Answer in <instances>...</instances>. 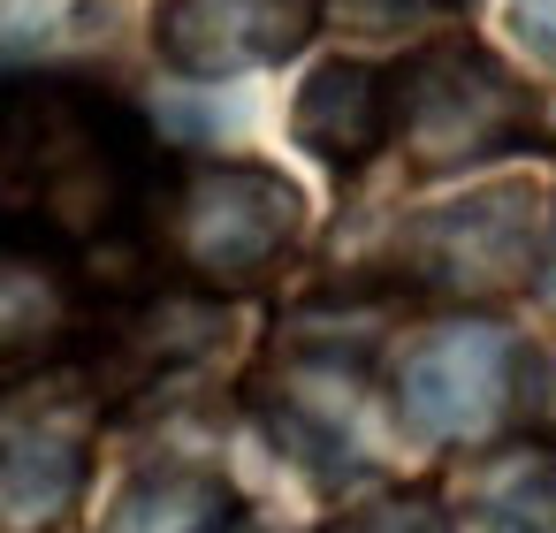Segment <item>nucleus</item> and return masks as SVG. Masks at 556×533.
I'll return each instance as SVG.
<instances>
[{
	"instance_id": "f257e3e1",
	"label": "nucleus",
	"mask_w": 556,
	"mask_h": 533,
	"mask_svg": "<svg viewBox=\"0 0 556 533\" xmlns=\"http://www.w3.org/2000/svg\"><path fill=\"white\" fill-rule=\"evenodd\" d=\"M0 176L70 244L138 229L168 183L138 107L77 69H0Z\"/></svg>"
},
{
	"instance_id": "f03ea898",
	"label": "nucleus",
	"mask_w": 556,
	"mask_h": 533,
	"mask_svg": "<svg viewBox=\"0 0 556 533\" xmlns=\"http://www.w3.org/2000/svg\"><path fill=\"white\" fill-rule=\"evenodd\" d=\"M146 221H153L168 267L184 275V290L244 297V290L275 282L282 259L298 252L305 191L260 161H199V168H176L161 183Z\"/></svg>"
},
{
	"instance_id": "7ed1b4c3",
	"label": "nucleus",
	"mask_w": 556,
	"mask_h": 533,
	"mask_svg": "<svg viewBox=\"0 0 556 533\" xmlns=\"http://www.w3.org/2000/svg\"><path fill=\"white\" fill-rule=\"evenodd\" d=\"M389 123L419 176H457L533 145L541 100L480 39H427L419 54L389 69Z\"/></svg>"
},
{
	"instance_id": "20e7f679",
	"label": "nucleus",
	"mask_w": 556,
	"mask_h": 533,
	"mask_svg": "<svg viewBox=\"0 0 556 533\" xmlns=\"http://www.w3.org/2000/svg\"><path fill=\"white\" fill-rule=\"evenodd\" d=\"M396 259L412 282L450 297H503L541 267V191L488 183L450 206H427L396 229Z\"/></svg>"
},
{
	"instance_id": "39448f33",
	"label": "nucleus",
	"mask_w": 556,
	"mask_h": 533,
	"mask_svg": "<svg viewBox=\"0 0 556 533\" xmlns=\"http://www.w3.org/2000/svg\"><path fill=\"white\" fill-rule=\"evenodd\" d=\"M518 404V335L503 320H442L396 358V419L419 442H480Z\"/></svg>"
},
{
	"instance_id": "423d86ee",
	"label": "nucleus",
	"mask_w": 556,
	"mask_h": 533,
	"mask_svg": "<svg viewBox=\"0 0 556 533\" xmlns=\"http://www.w3.org/2000/svg\"><path fill=\"white\" fill-rule=\"evenodd\" d=\"M85 328V282L70 259V237H54L39 214H0V389L47 373Z\"/></svg>"
},
{
	"instance_id": "0eeeda50",
	"label": "nucleus",
	"mask_w": 556,
	"mask_h": 533,
	"mask_svg": "<svg viewBox=\"0 0 556 533\" xmlns=\"http://www.w3.org/2000/svg\"><path fill=\"white\" fill-rule=\"evenodd\" d=\"M328 0H161L153 47L184 77H244L290 62L320 31Z\"/></svg>"
},
{
	"instance_id": "6e6552de",
	"label": "nucleus",
	"mask_w": 556,
	"mask_h": 533,
	"mask_svg": "<svg viewBox=\"0 0 556 533\" xmlns=\"http://www.w3.org/2000/svg\"><path fill=\"white\" fill-rule=\"evenodd\" d=\"M290 138H298L320 168L358 176V168L396 138V123H389V77L366 69V62H351V54L320 62V69L298 85V100H290Z\"/></svg>"
},
{
	"instance_id": "1a4fd4ad",
	"label": "nucleus",
	"mask_w": 556,
	"mask_h": 533,
	"mask_svg": "<svg viewBox=\"0 0 556 533\" xmlns=\"http://www.w3.org/2000/svg\"><path fill=\"white\" fill-rule=\"evenodd\" d=\"M214 343H222V297H206V290H161V297H138L108 328L100 366L123 389H153V381L199 366Z\"/></svg>"
},
{
	"instance_id": "9d476101",
	"label": "nucleus",
	"mask_w": 556,
	"mask_h": 533,
	"mask_svg": "<svg viewBox=\"0 0 556 533\" xmlns=\"http://www.w3.org/2000/svg\"><path fill=\"white\" fill-rule=\"evenodd\" d=\"M92 457L70 434H9L0 442V533H54L85 503Z\"/></svg>"
},
{
	"instance_id": "9b49d317",
	"label": "nucleus",
	"mask_w": 556,
	"mask_h": 533,
	"mask_svg": "<svg viewBox=\"0 0 556 533\" xmlns=\"http://www.w3.org/2000/svg\"><path fill=\"white\" fill-rule=\"evenodd\" d=\"M237 518H244V503H237V487L222 472H206V465H153V472H138L115 495L100 533H237Z\"/></svg>"
},
{
	"instance_id": "f8f14e48",
	"label": "nucleus",
	"mask_w": 556,
	"mask_h": 533,
	"mask_svg": "<svg viewBox=\"0 0 556 533\" xmlns=\"http://www.w3.org/2000/svg\"><path fill=\"white\" fill-rule=\"evenodd\" d=\"M472 525L480 533H556V449L526 442L480 465L472 480Z\"/></svg>"
},
{
	"instance_id": "ddd939ff",
	"label": "nucleus",
	"mask_w": 556,
	"mask_h": 533,
	"mask_svg": "<svg viewBox=\"0 0 556 533\" xmlns=\"http://www.w3.org/2000/svg\"><path fill=\"white\" fill-rule=\"evenodd\" d=\"M320 533H457V525L434 495H374V503L336 510Z\"/></svg>"
},
{
	"instance_id": "4468645a",
	"label": "nucleus",
	"mask_w": 556,
	"mask_h": 533,
	"mask_svg": "<svg viewBox=\"0 0 556 533\" xmlns=\"http://www.w3.org/2000/svg\"><path fill=\"white\" fill-rule=\"evenodd\" d=\"M510 24L541 62H556V0H510Z\"/></svg>"
},
{
	"instance_id": "2eb2a0df",
	"label": "nucleus",
	"mask_w": 556,
	"mask_h": 533,
	"mask_svg": "<svg viewBox=\"0 0 556 533\" xmlns=\"http://www.w3.org/2000/svg\"><path fill=\"white\" fill-rule=\"evenodd\" d=\"M366 16H457V9H472V0H358Z\"/></svg>"
},
{
	"instance_id": "dca6fc26",
	"label": "nucleus",
	"mask_w": 556,
	"mask_h": 533,
	"mask_svg": "<svg viewBox=\"0 0 556 533\" xmlns=\"http://www.w3.org/2000/svg\"><path fill=\"white\" fill-rule=\"evenodd\" d=\"M541 297L556 305V229H548V244H541Z\"/></svg>"
}]
</instances>
